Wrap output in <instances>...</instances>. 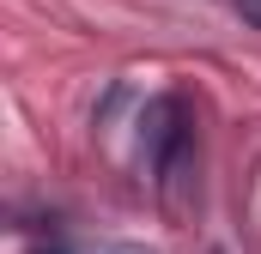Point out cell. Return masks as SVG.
<instances>
[{
	"instance_id": "obj_1",
	"label": "cell",
	"mask_w": 261,
	"mask_h": 254,
	"mask_svg": "<svg viewBox=\"0 0 261 254\" xmlns=\"http://www.w3.org/2000/svg\"><path fill=\"white\" fill-rule=\"evenodd\" d=\"M189 103L182 97H158L152 109H146V157L164 170V176H176L182 170V151H189Z\"/></svg>"
},
{
	"instance_id": "obj_2",
	"label": "cell",
	"mask_w": 261,
	"mask_h": 254,
	"mask_svg": "<svg viewBox=\"0 0 261 254\" xmlns=\"http://www.w3.org/2000/svg\"><path fill=\"white\" fill-rule=\"evenodd\" d=\"M231 6H237V12H243V18H249V24L261 30V0H231Z\"/></svg>"
}]
</instances>
